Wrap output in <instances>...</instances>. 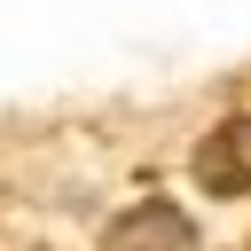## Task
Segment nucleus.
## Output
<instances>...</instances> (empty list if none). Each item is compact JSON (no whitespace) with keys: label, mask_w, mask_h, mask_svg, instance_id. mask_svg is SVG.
<instances>
[{"label":"nucleus","mask_w":251,"mask_h":251,"mask_svg":"<svg viewBox=\"0 0 251 251\" xmlns=\"http://www.w3.org/2000/svg\"><path fill=\"white\" fill-rule=\"evenodd\" d=\"M102 251H196V227H188L180 204H133V212L110 220Z\"/></svg>","instance_id":"nucleus-2"},{"label":"nucleus","mask_w":251,"mask_h":251,"mask_svg":"<svg viewBox=\"0 0 251 251\" xmlns=\"http://www.w3.org/2000/svg\"><path fill=\"white\" fill-rule=\"evenodd\" d=\"M196 188L204 196H251V118H227L196 141Z\"/></svg>","instance_id":"nucleus-1"}]
</instances>
